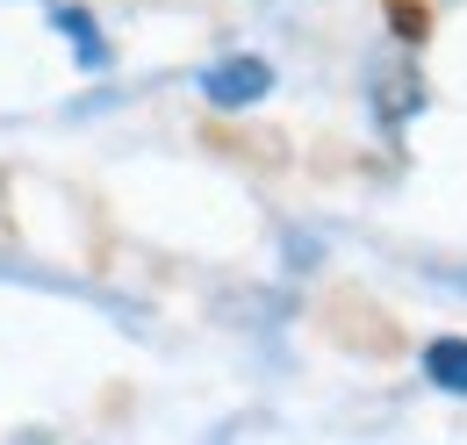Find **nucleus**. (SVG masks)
Segmentation results:
<instances>
[{
    "mask_svg": "<svg viewBox=\"0 0 467 445\" xmlns=\"http://www.w3.org/2000/svg\"><path fill=\"white\" fill-rule=\"evenodd\" d=\"M266 87H274L266 57H216L202 72V101L209 109H252V101H266Z\"/></svg>",
    "mask_w": 467,
    "mask_h": 445,
    "instance_id": "1",
    "label": "nucleus"
},
{
    "mask_svg": "<svg viewBox=\"0 0 467 445\" xmlns=\"http://www.w3.org/2000/svg\"><path fill=\"white\" fill-rule=\"evenodd\" d=\"M424 381L446 395H467V337H431L424 345Z\"/></svg>",
    "mask_w": 467,
    "mask_h": 445,
    "instance_id": "2",
    "label": "nucleus"
},
{
    "mask_svg": "<svg viewBox=\"0 0 467 445\" xmlns=\"http://www.w3.org/2000/svg\"><path fill=\"white\" fill-rule=\"evenodd\" d=\"M58 29H65V36H79V51H87V65H109V51H101V36H94V22H87L79 7H58Z\"/></svg>",
    "mask_w": 467,
    "mask_h": 445,
    "instance_id": "3",
    "label": "nucleus"
}]
</instances>
